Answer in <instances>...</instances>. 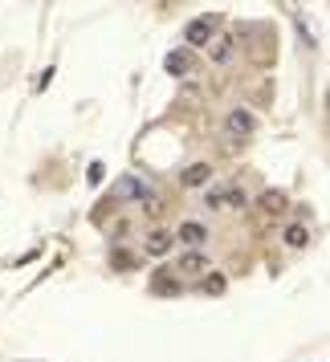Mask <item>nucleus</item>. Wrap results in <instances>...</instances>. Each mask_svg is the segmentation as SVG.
I'll return each instance as SVG.
<instances>
[{"instance_id":"obj_15","label":"nucleus","mask_w":330,"mask_h":362,"mask_svg":"<svg viewBox=\"0 0 330 362\" xmlns=\"http://www.w3.org/2000/svg\"><path fill=\"white\" fill-rule=\"evenodd\" d=\"M220 204H224V187H208V192H204V208H220Z\"/></svg>"},{"instance_id":"obj_11","label":"nucleus","mask_w":330,"mask_h":362,"mask_svg":"<svg viewBox=\"0 0 330 362\" xmlns=\"http://www.w3.org/2000/svg\"><path fill=\"white\" fill-rule=\"evenodd\" d=\"M285 208H290V196H285V192H278V187H269V192L261 196V212L265 216H281Z\"/></svg>"},{"instance_id":"obj_13","label":"nucleus","mask_w":330,"mask_h":362,"mask_svg":"<svg viewBox=\"0 0 330 362\" xmlns=\"http://www.w3.org/2000/svg\"><path fill=\"white\" fill-rule=\"evenodd\" d=\"M208 53H212V62H220V66H224V62L232 57V37H220V33H216L212 41H208Z\"/></svg>"},{"instance_id":"obj_14","label":"nucleus","mask_w":330,"mask_h":362,"mask_svg":"<svg viewBox=\"0 0 330 362\" xmlns=\"http://www.w3.org/2000/svg\"><path fill=\"white\" fill-rule=\"evenodd\" d=\"M110 264H115V273H131V269H135L139 261H135L127 248H115V252H110Z\"/></svg>"},{"instance_id":"obj_8","label":"nucleus","mask_w":330,"mask_h":362,"mask_svg":"<svg viewBox=\"0 0 330 362\" xmlns=\"http://www.w3.org/2000/svg\"><path fill=\"white\" fill-rule=\"evenodd\" d=\"M171 245H176V232H167V228H151L147 240H143L147 257H167V252H171Z\"/></svg>"},{"instance_id":"obj_7","label":"nucleus","mask_w":330,"mask_h":362,"mask_svg":"<svg viewBox=\"0 0 330 362\" xmlns=\"http://www.w3.org/2000/svg\"><path fill=\"white\" fill-rule=\"evenodd\" d=\"M208 224H200V220H183L180 228H176V240H180L183 248H204L208 245Z\"/></svg>"},{"instance_id":"obj_3","label":"nucleus","mask_w":330,"mask_h":362,"mask_svg":"<svg viewBox=\"0 0 330 362\" xmlns=\"http://www.w3.org/2000/svg\"><path fill=\"white\" fill-rule=\"evenodd\" d=\"M208 257H204V248H183L180 252V261L171 264V269H176V277L180 281H196L200 273H208Z\"/></svg>"},{"instance_id":"obj_9","label":"nucleus","mask_w":330,"mask_h":362,"mask_svg":"<svg viewBox=\"0 0 330 362\" xmlns=\"http://www.w3.org/2000/svg\"><path fill=\"white\" fill-rule=\"evenodd\" d=\"M180 183H183V187H208V183H212V167H208V163L183 167V171H180Z\"/></svg>"},{"instance_id":"obj_17","label":"nucleus","mask_w":330,"mask_h":362,"mask_svg":"<svg viewBox=\"0 0 330 362\" xmlns=\"http://www.w3.org/2000/svg\"><path fill=\"white\" fill-rule=\"evenodd\" d=\"M37 257H41V248H29V252H25V257H17V261H8V264H13V269H17V264H29V261H37Z\"/></svg>"},{"instance_id":"obj_16","label":"nucleus","mask_w":330,"mask_h":362,"mask_svg":"<svg viewBox=\"0 0 330 362\" xmlns=\"http://www.w3.org/2000/svg\"><path fill=\"white\" fill-rule=\"evenodd\" d=\"M86 175H90V183H102V175H106V163H90V171H86Z\"/></svg>"},{"instance_id":"obj_2","label":"nucleus","mask_w":330,"mask_h":362,"mask_svg":"<svg viewBox=\"0 0 330 362\" xmlns=\"http://www.w3.org/2000/svg\"><path fill=\"white\" fill-rule=\"evenodd\" d=\"M110 199H115V204H147L151 187L139 180V175H118L115 187H110Z\"/></svg>"},{"instance_id":"obj_4","label":"nucleus","mask_w":330,"mask_h":362,"mask_svg":"<svg viewBox=\"0 0 330 362\" xmlns=\"http://www.w3.org/2000/svg\"><path fill=\"white\" fill-rule=\"evenodd\" d=\"M180 293H183V281L176 277V269L171 264H159L151 273V297H180Z\"/></svg>"},{"instance_id":"obj_5","label":"nucleus","mask_w":330,"mask_h":362,"mask_svg":"<svg viewBox=\"0 0 330 362\" xmlns=\"http://www.w3.org/2000/svg\"><path fill=\"white\" fill-rule=\"evenodd\" d=\"M224 131H229V139H237V143H245L249 134L257 131V115L249 110V106H237L229 118H224Z\"/></svg>"},{"instance_id":"obj_10","label":"nucleus","mask_w":330,"mask_h":362,"mask_svg":"<svg viewBox=\"0 0 330 362\" xmlns=\"http://www.w3.org/2000/svg\"><path fill=\"white\" fill-rule=\"evenodd\" d=\"M196 289H200L204 297H220L224 289H229V277H224V273H212V269H208V273H200V285H196Z\"/></svg>"},{"instance_id":"obj_12","label":"nucleus","mask_w":330,"mask_h":362,"mask_svg":"<svg viewBox=\"0 0 330 362\" xmlns=\"http://www.w3.org/2000/svg\"><path fill=\"white\" fill-rule=\"evenodd\" d=\"M281 240H285L290 248H306V245L314 240V232L306 228V224H285V232H281Z\"/></svg>"},{"instance_id":"obj_1","label":"nucleus","mask_w":330,"mask_h":362,"mask_svg":"<svg viewBox=\"0 0 330 362\" xmlns=\"http://www.w3.org/2000/svg\"><path fill=\"white\" fill-rule=\"evenodd\" d=\"M216 33H220V17L204 13V17H192V21H188V29H183V41H188V49H204V45H208Z\"/></svg>"},{"instance_id":"obj_6","label":"nucleus","mask_w":330,"mask_h":362,"mask_svg":"<svg viewBox=\"0 0 330 362\" xmlns=\"http://www.w3.org/2000/svg\"><path fill=\"white\" fill-rule=\"evenodd\" d=\"M164 69L171 74V78H192V74H196V53L192 49H171L164 57Z\"/></svg>"}]
</instances>
